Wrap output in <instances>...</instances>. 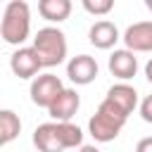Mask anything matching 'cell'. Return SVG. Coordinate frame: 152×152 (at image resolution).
I'll list each match as a JSON object with an SVG mask.
<instances>
[{
    "label": "cell",
    "mask_w": 152,
    "mask_h": 152,
    "mask_svg": "<svg viewBox=\"0 0 152 152\" xmlns=\"http://www.w3.org/2000/svg\"><path fill=\"white\" fill-rule=\"evenodd\" d=\"M88 40H90V45L97 48V50H112V48L121 40V36H119L116 24H112V21H107V19H100V21H95V24L90 26Z\"/></svg>",
    "instance_id": "7c38bea8"
},
{
    "label": "cell",
    "mask_w": 152,
    "mask_h": 152,
    "mask_svg": "<svg viewBox=\"0 0 152 152\" xmlns=\"http://www.w3.org/2000/svg\"><path fill=\"white\" fill-rule=\"evenodd\" d=\"M83 10L93 17H104L114 10V0H83Z\"/></svg>",
    "instance_id": "9a60e30c"
},
{
    "label": "cell",
    "mask_w": 152,
    "mask_h": 152,
    "mask_svg": "<svg viewBox=\"0 0 152 152\" xmlns=\"http://www.w3.org/2000/svg\"><path fill=\"white\" fill-rule=\"evenodd\" d=\"M104 102H109L119 114H124L126 119L135 112L138 107V90L131 86V83H114L107 95H104Z\"/></svg>",
    "instance_id": "52a82bcc"
},
{
    "label": "cell",
    "mask_w": 152,
    "mask_h": 152,
    "mask_svg": "<svg viewBox=\"0 0 152 152\" xmlns=\"http://www.w3.org/2000/svg\"><path fill=\"white\" fill-rule=\"evenodd\" d=\"M31 33V7L24 0H10L0 21V38L10 45L24 48V40Z\"/></svg>",
    "instance_id": "7a4b0ae2"
},
{
    "label": "cell",
    "mask_w": 152,
    "mask_h": 152,
    "mask_svg": "<svg viewBox=\"0 0 152 152\" xmlns=\"http://www.w3.org/2000/svg\"><path fill=\"white\" fill-rule=\"evenodd\" d=\"M10 69L17 78H36L43 69L40 64V57L38 52L31 48V45H24V48H17L10 57Z\"/></svg>",
    "instance_id": "8992f818"
},
{
    "label": "cell",
    "mask_w": 152,
    "mask_h": 152,
    "mask_svg": "<svg viewBox=\"0 0 152 152\" xmlns=\"http://www.w3.org/2000/svg\"><path fill=\"white\" fill-rule=\"evenodd\" d=\"M21 133V119L12 109H0V147L17 140Z\"/></svg>",
    "instance_id": "5bb4252c"
},
{
    "label": "cell",
    "mask_w": 152,
    "mask_h": 152,
    "mask_svg": "<svg viewBox=\"0 0 152 152\" xmlns=\"http://www.w3.org/2000/svg\"><path fill=\"white\" fill-rule=\"evenodd\" d=\"M145 78L152 83V57L147 59V64H145Z\"/></svg>",
    "instance_id": "ac0fdd59"
},
{
    "label": "cell",
    "mask_w": 152,
    "mask_h": 152,
    "mask_svg": "<svg viewBox=\"0 0 152 152\" xmlns=\"http://www.w3.org/2000/svg\"><path fill=\"white\" fill-rule=\"evenodd\" d=\"M38 12L50 24H59V21L69 19V14H71V0H40L38 2Z\"/></svg>",
    "instance_id": "4fadbf2b"
},
{
    "label": "cell",
    "mask_w": 152,
    "mask_h": 152,
    "mask_svg": "<svg viewBox=\"0 0 152 152\" xmlns=\"http://www.w3.org/2000/svg\"><path fill=\"white\" fill-rule=\"evenodd\" d=\"M140 116H142V121L152 124V93L142 97V102H140Z\"/></svg>",
    "instance_id": "2e32d148"
},
{
    "label": "cell",
    "mask_w": 152,
    "mask_h": 152,
    "mask_svg": "<svg viewBox=\"0 0 152 152\" xmlns=\"http://www.w3.org/2000/svg\"><path fill=\"white\" fill-rule=\"evenodd\" d=\"M121 40L126 43V50L135 52H152V21H135L131 24Z\"/></svg>",
    "instance_id": "9c48e42d"
},
{
    "label": "cell",
    "mask_w": 152,
    "mask_h": 152,
    "mask_svg": "<svg viewBox=\"0 0 152 152\" xmlns=\"http://www.w3.org/2000/svg\"><path fill=\"white\" fill-rule=\"evenodd\" d=\"M97 71H100V66H97L95 57H90V55H76V57H71L66 62V76L76 86L93 83L97 78Z\"/></svg>",
    "instance_id": "ba28073f"
},
{
    "label": "cell",
    "mask_w": 152,
    "mask_h": 152,
    "mask_svg": "<svg viewBox=\"0 0 152 152\" xmlns=\"http://www.w3.org/2000/svg\"><path fill=\"white\" fill-rule=\"evenodd\" d=\"M135 152H152V135L140 138V140H138V145H135Z\"/></svg>",
    "instance_id": "e0dca14e"
},
{
    "label": "cell",
    "mask_w": 152,
    "mask_h": 152,
    "mask_svg": "<svg viewBox=\"0 0 152 152\" xmlns=\"http://www.w3.org/2000/svg\"><path fill=\"white\" fill-rule=\"evenodd\" d=\"M33 145L38 152H64L83 145V131L71 121H48L36 126Z\"/></svg>",
    "instance_id": "6da1fadb"
},
{
    "label": "cell",
    "mask_w": 152,
    "mask_h": 152,
    "mask_svg": "<svg viewBox=\"0 0 152 152\" xmlns=\"http://www.w3.org/2000/svg\"><path fill=\"white\" fill-rule=\"evenodd\" d=\"M145 7H147V10L152 12V0H145Z\"/></svg>",
    "instance_id": "ffe728a7"
},
{
    "label": "cell",
    "mask_w": 152,
    "mask_h": 152,
    "mask_svg": "<svg viewBox=\"0 0 152 152\" xmlns=\"http://www.w3.org/2000/svg\"><path fill=\"white\" fill-rule=\"evenodd\" d=\"M78 152H100V150H97L95 145H81V147H78Z\"/></svg>",
    "instance_id": "d6986e66"
},
{
    "label": "cell",
    "mask_w": 152,
    "mask_h": 152,
    "mask_svg": "<svg viewBox=\"0 0 152 152\" xmlns=\"http://www.w3.org/2000/svg\"><path fill=\"white\" fill-rule=\"evenodd\" d=\"M31 48L38 52L40 64L48 66V69L57 66V64H62L66 59V36L57 26H43V28H38Z\"/></svg>",
    "instance_id": "3957f363"
},
{
    "label": "cell",
    "mask_w": 152,
    "mask_h": 152,
    "mask_svg": "<svg viewBox=\"0 0 152 152\" xmlns=\"http://www.w3.org/2000/svg\"><path fill=\"white\" fill-rule=\"evenodd\" d=\"M124 124H126V116L119 114L109 102L102 100L100 107L95 109V114H93L90 121H88V133H90L97 142H112V140H116V135L121 133Z\"/></svg>",
    "instance_id": "277c9868"
},
{
    "label": "cell",
    "mask_w": 152,
    "mask_h": 152,
    "mask_svg": "<svg viewBox=\"0 0 152 152\" xmlns=\"http://www.w3.org/2000/svg\"><path fill=\"white\" fill-rule=\"evenodd\" d=\"M78 107H81V95L74 88H64L57 95V100L50 104L48 114L52 116V121H71V116L78 112Z\"/></svg>",
    "instance_id": "8fae6325"
},
{
    "label": "cell",
    "mask_w": 152,
    "mask_h": 152,
    "mask_svg": "<svg viewBox=\"0 0 152 152\" xmlns=\"http://www.w3.org/2000/svg\"><path fill=\"white\" fill-rule=\"evenodd\" d=\"M62 90H64V83L55 74H38L31 81V88H28L31 102L38 104V107H45V109H50V104L57 100V95Z\"/></svg>",
    "instance_id": "5b68a950"
},
{
    "label": "cell",
    "mask_w": 152,
    "mask_h": 152,
    "mask_svg": "<svg viewBox=\"0 0 152 152\" xmlns=\"http://www.w3.org/2000/svg\"><path fill=\"white\" fill-rule=\"evenodd\" d=\"M107 66H109L112 76H116L121 83H126L128 78H133V76L138 74V57H135L131 50L121 48V50H114V52L109 55Z\"/></svg>",
    "instance_id": "30bf717a"
}]
</instances>
